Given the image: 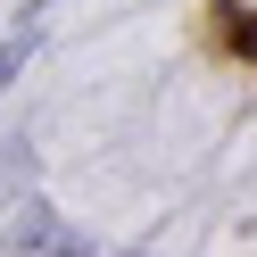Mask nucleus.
I'll return each instance as SVG.
<instances>
[{"mask_svg":"<svg viewBox=\"0 0 257 257\" xmlns=\"http://www.w3.org/2000/svg\"><path fill=\"white\" fill-rule=\"evenodd\" d=\"M34 50H42V25H34V17H17V34L0 42V91L25 75V58H34Z\"/></svg>","mask_w":257,"mask_h":257,"instance_id":"obj_2","label":"nucleus"},{"mask_svg":"<svg viewBox=\"0 0 257 257\" xmlns=\"http://www.w3.org/2000/svg\"><path fill=\"white\" fill-rule=\"evenodd\" d=\"M0 257H83V232H75L50 199H25L17 216L0 224Z\"/></svg>","mask_w":257,"mask_h":257,"instance_id":"obj_1","label":"nucleus"}]
</instances>
